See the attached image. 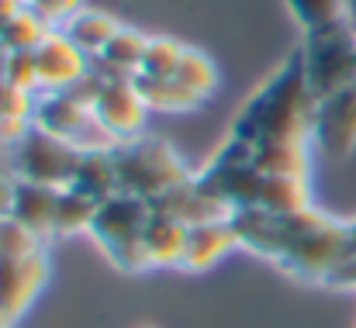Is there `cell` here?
I'll return each instance as SVG.
<instances>
[{
    "label": "cell",
    "instance_id": "4fadbf2b",
    "mask_svg": "<svg viewBox=\"0 0 356 328\" xmlns=\"http://www.w3.org/2000/svg\"><path fill=\"white\" fill-rule=\"evenodd\" d=\"M149 208H152V211H159V215L177 218L180 224H187V228H197V224H211V221H229L232 218V211H229L225 204H218L211 194H204V190L197 187V180H187V183L173 187L170 194L156 197Z\"/></svg>",
    "mask_w": 356,
    "mask_h": 328
},
{
    "label": "cell",
    "instance_id": "f35d334b",
    "mask_svg": "<svg viewBox=\"0 0 356 328\" xmlns=\"http://www.w3.org/2000/svg\"><path fill=\"white\" fill-rule=\"evenodd\" d=\"M353 28H356V17H353Z\"/></svg>",
    "mask_w": 356,
    "mask_h": 328
},
{
    "label": "cell",
    "instance_id": "8d00e7d4",
    "mask_svg": "<svg viewBox=\"0 0 356 328\" xmlns=\"http://www.w3.org/2000/svg\"><path fill=\"white\" fill-rule=\"evenodd\" d=\"M346 7H350V17H356V0H346Z\"/></svg>",
    "mask_w": 356,
    "mask_h": 328
},
{
    "label": "cell",
    "instance_id": "5b68a950",
    "mask_svg": "<svg viewBox=\"0 0 356 328\" xmlns=\"http://www.w3.org/2000/svg\"><path fill=\"white\" fill-rule=\"evenodd\" d=\"M325 218L322 211L308 208V211H298V215H273V211H263V208H242L232 211V228H236V238L242 249L263 256V259H273V263H284L291 256V249Z\"/></svg>",
    "mask_w": 356,
    "mask_h": 328
},
{
    "label": "cell",
    "instance_id": "7402d4cb",
    "mask_svg": "<svg viewBox=\"0 0 356 328\" xmlns=\"http://www.w3.org/2000/svg\"><path fill=\"white\" fill-rule=\"evenodd\" d=\"M256 208L273 211V215H298V211H308V208H312L308 180H298V177H266V173H263V187H259Z\"/></svg>",
    "mask_w": 356,
    "mask_h": 328
},
{
    "label": "cell",
    "instance_id": "1f68e13d",
    "mask_svg": "<svg viewBox=\"0 0 356 328\" xmlns=\"http://www.w3.org/2000/svg\"><path fill=\"white\" fill-rule=\"evenodd\" d=\"M322 287H332V290H356V252H350L346 259L336 263V270L322 280Z\"/></svg>",
    "mask_w": 356,
    "mask_h": 328
},
{
    "label": "cell",
    "instance_id": "d6986e66",
    "mask_svg": "<svg viewBox=\"0 0 356 328\" xmlns=\"http://www.w3.org/2000/svg\"><path fill=\"white\" fill-rule=\"evenodd\" d=\"M121 24L108 14V10H94V7H83V10H76L59 31L80 49V52H87L90 59L94 56H101L104 52V45L115 38V31H118Z\"/></svg>",
    "mask_w": 356,
    "mask_h": 328
},
{
    "label": "cell",
    "instance_id": "52a82bcc",
    "mask_svg": "<svg viewBox=\"0 0 356 328\" xmlns=\"http://www.w3.org/2000/svg\"><path fill=\"white\" fill-rule=\"evenodd\" d=\"M31 124H38L42 131H49V135L70 142V145L80 149V152L115 149V138L97 124L90 104H83V101L73 97L70 90H66V94H45V97H38Z\"/></svg>",
    "mask_w": 356,
    "mask_h": 328
},
{
    "label": "cell",
    "instance_id": "836d02e7",
    "mask_svg": "<svg viewBox=\"0 0 356 328\" xmlns=\"http://www.w3.org/2000/svg\"><path fill=\"white\" fill-rule=\"evenodd\" d=\"M24 3H28V0H0V31L7 28V21H10V17H14Z\"/></svg>",
    "mask_w": 356,
    "mask_h": 328
},
{
    "label": "cell",
    "instance_id": "603a6c76",
    "mask_svg": "<svg viewBox=\"0 0 356 328\" xmlns=\"http://www.w3.org/2000/svg\"><path fill=\"white\" fill-rule=\"evenodd\" d=\"M56 28L45 21V17H38L28 3L7 21V28L0 31V45L7 49V52H35L49 35H52Z\"/></svg>",
    "mask_w": 356,
    "mask_h": 328
},
{
    "label": "cell",
    "instance_id": "f546056e",
    "mask_svg": "<svg viewBox=\"0 0 356 328\" xmlns=\"http://www.w3.org/2000/svg\"><path fill=\"white\" fill-rule=\"evenodd\" d=\"M7 83L21 90H38V69H35V52H10L7 56Z\"/></svg>",
    "mask_w": 356,
    "mask_h": 328
},
{
    "label": "cell",
    "instance_id": "8992f818",
    "mask_svg": "<svg viewBox=\"0 0 356 328\" xmlns=\"http://www.w3.org/2000/svg\"><path fill=\"white\" fill-rule=\"evenodd\" d=\"M80 149H73L70 142L42 131L38 124H31L14 145H10V177L14 180H31V183H45V187H70L73 173L80 166Z\"/></svg>",
    "mask_w": 356,
    "mask_h": 328
},
{
    "label": "cell",
    "instance_id": "d6a6232c",
    "mask_svg": "<svg viewBox=\"0 0 356 328\" xmlns=\"http://www.w3.org/2000/svg\"><path fill=\"white\" fill-rule=\"evenodd\" d=\"M10 201H14V177L0 173V221L10 218Z\"/></svg>",
    "mask_w": 356,
    "mask_h": 328
},
{
    "label": "cell",
    "instance_id": "277c9868",
    "mask_svg": "<svg viewBox=\"0 0 356 328\" xmlns=\"http://www.w3.org/2000/svg\"><path fill=\"white\" fill-rule=\"evenodd\" d=\"M305 80L315 101L350 87L356 80V28L353 21H339L318 31H305L301 42Z\"/></svg>",
    "mask_w": 356,
    "mask_h": 328
},
{
    "label": "cell",
    "instance_id": "8fae6325",
    "mask_svg": "<svg viewBox=\"0 0 356 328\" xmlns=\"http://www.w3.org/2000/svg\"><path fill=\"white\" fill-rule=\"evenodd\" d=\"M90 110H94L97 124L115 138V145L128 142V138H138L142 128H145V114H149L145 101L138 97L131 80H108L101 87V94L94 97Z\"/></svg>",
    "mask_w": 356,
    "mask_h": 328
},
{
    "label": "cell",
    "instance_id": "6da1fadb",
    "mask_svg": "<svg viewBox=\"0 0 356 328\" xmlns=\"http://www.w3.org/2000/svg\"><path fill=\"white\" fill-rule=\"evenodd\" d=\"M315 104L318 101L308 90L301 49H294L284 66H277L273 76L242 104L232 121V135L252 149L270 142H312Z\"/></svg>",
    "mask_w": 356,
    "mask_h": 328
},
{
    "label": "cell",
    "instance_id": "74e56055",
    "mask_svg": "<svg viewBox=\"0 0 356 328\" xmlns=\"http://www.w3.org/2000/svg\"><path fill=\"white\" fill-rule=\"evenodd\" d=\"M0 328H10V325H7V322H3V318H0Z\"/></svg>",
    "mask_w": 356,
    "mask_h": 328
},
{
    "label": "cell",
    "instance_id": "7a4b0ae2",
    "mask_svg": "<svg viewBox=\"0 0 356 328\" xmlns=\"http://www.w3.org/2000/svg\"><path fill=\"white\" fill-rule=\"evenodd\" d=\"M111 152H115V166H118V194L142 197L149 204L156 197L170 194L173 187L194 180L191 166L163 138L138 135V138L118 142Z\"/></svg>",
    "mask_w": 356,
    "mask_h": 328
},
{
    "label": "cell",
    "instance_id": "30bf717a",
    "mask_svg": "<svg viewBox=\"0 0 356 328\" xmlns=\"http://www.w3.org/2000/svg\"><path fill=\"white\" fill-rule=\"evenodd\" d=\"M312 138L332 159H343L356 149V80L315 104Z\"/></svg>",
    "mask_w": 356,
    "mask_h": 328
},
{
    "label": "cell",
    "instance_id": "e575fe53",
    "mask_svg": "<svg viewBox=\"0 0 356 328\" xmlns=\"http://www.w3.org/2000/svg\"><path fill=\"white\" fill-rule=\"evenodd\" d=\"M7 56H10V52H7V49L0 45V83L7 80Z\"/></svg>",
    "mask_w": 356,
    "mask_h": 328
},
{
    "label": "cell",
    "instance_id": "2e32d148",
    "mask_svg": "<svg viewBox=\"0 0 356 328\" xmlns=\"http://www.w3.org/2000/svg\"><path fill=\"white\" fill-rule=\"evenodd\" d=\"M238 245L236 228L232 221H211V224H197L191 228V238H187V256H184V270L191 273H201V270H211L215 263H222L232 249Z\"/></svg>",
    "mask_w": 356,
    "mask_h": 328
},
{
    "label": "cell",
    "instance_id": "7c38bea8",
    "mask_svg": "<svg viewBox=\"0 0 356 328\" xmlns=\"http://www.w3.org/2000/svg\"><path fill=\"white\" fill-rule=\"evenodd\" d=\"M90 56L80 52L63 31H52L35 49V69H38V90L45 94H66L90 73Z\"/></svg>",
    "mask_w": 356,
    "mask_h": 328
},
{
    "label": "cell",
    "instance_id": "9a60e30c",
    "mask_svg": "<svg viewBox=\"0 0 356 328\" xmlns=\"http://www.w3.org/2000/svg\"><path fill=\"white\" fill-rule=\"evenodd\" d=\"M187 238H191V228L187 224H180L177 218H170V215L152 211V218L145 224V256H149V266L152 270L184 266Z\"/></svg>",
    "mask_w": 356,
    "mask_h": 328
},
{
    "label": "cell",
    "instance_id": "cb8c5ba5",
    "mask_svg": "<svg viewBox=\"0 0 356 328\" xmlns=\"http://www.w3.org/2000/svg\"><path fill=\"white\" fill-rule=\"evenodd\" d=\"M97 215V201L76 194L73 187L59 190V204H56V221H52V235H76V231H90Z\"/></svg>",
    "mask_w": 356,
    "mask_h": 328
},
{
    "label": "cell",
    "instance_id": "9c48e42d",
    "mask_svg": "<svg viewBox=\"0 0 356 328\" xmlns=\"http://www.w3.org/2000/svg\"><path fill=\"white\" fill-rule=\"evenodd\" d=\"M49 284V256H0V318L14 325Z\"/></svg>",
    "mask_w": 356,
    "mask_h": 328
},
{
    "label": "cell",
    "instance_id": "484cf974",
    "mask_svg": "<svg viewBox=\"0 0 356 328\" xmlns=\"http://www.w3.org/2000/svg\"><path fill=\"white\" fill-rule=\"evenodd\" d=\"M287 7L305 31H318V28H329V24H339V21H353L346 0H287Z\"/></svg>",
    "mask_w": 356,
    "mask_h": 328
},
{
    "label": "cell",
    "instance_id": "f1b7e54d",
    "mask_svg": "<svg viewBox=\"0 0 356 328\" xmlns=\"http://www.w3.org/2000/svg\"><path fill=\"white\" fill-rule=\"evenodd\" d=\"M35 94L31 90H21L14 83H0V117H10V121H31L35 117Z\"/></svg>",
    "mask_w": 356,
    "mask_h": 328
},
{
    "label": "cell",
    "instance_id": "d590c367",
    "mask_svg": "<svg viewBox=\"0 0 356 328\" xmlns=\"http://www.w3.org/2000/svg\"><path fill=\"white\" fill-rule=\"evenodd\" d=\"M350 245H353V252H356V221L350 224Z\"/></svg>",
    "mask_w": 356,
    "mask_h": 328
},
{
    "label": "cell",
    "instance_id": "4dcf8cb0",
    "mask_svg": "<svg viewBox=\"0 0 356 328\" xmlns=\"http://www.w3.org/2000/svg\"><path fill=\"white\" fill-rule=\"evenodd\" d=\"M28 7L59 31L76 10H83V0H28Z\"/></svg>",
    "mask_w": 356,
    "mask_h": 328
},
{
    "label": "cell",
    "instance_id": "ba28073f",
    "mask_svg": "<svg viewBox=\"0 0 356 328\" xmlns=\"http://www.w3.org/2000/svg\"><path fill=\"white\" fill-rule=\"evenodd\" d=\"M353 252L350 245V224H339L332 218H322L294 249L284 263H277L287 277L301 280V284H322L339 259H346Z\"/></svg>",
    "mask_w": 356,
    "mask_h": 328
},
{
    "label": "cell",
    "instance_id": "ffe728a7",
    "mask_svg": "<svg viewBox=\"0 0 356 328\" xmlns=\"http://www.w3.org/2000/svg\"><path fill=\"white\" fill-rule=\"evenodd\" d=\"M131 83H135L138 97L145 101L149 110H197L204 104V97H197L177 76H145V73H135Z\"/></svg>",
    "mask_w": 356,
    "mask_h": 328
},
{
    "label": "cell",
    "instance_id": "3957f363",
    "mask_svg": "<svg viewBox=\"0 0 356 328\" xmlns=\"http://www.w3.org/2000/svg\"><path fill=\"white\" fill-rule=\"evenodd\" d=\"M152 218L149 201L131 197V194H115L104 204H97V215L90 224V235L97 249L124 273H142L152 270L145 256V224Z\"/></svg>",
    "mask_w": 356,
    "mask_h": 328
},
{
    "label": "cell",
    "instance_id": "e0dca14e",
    "mask_svg": "<svg viewBox=\"0 0 356 328\" xmlns=\"http://www.w3.org/2000/svg\"><path fill=\"white\" fill-rule=\"evenodd\" d=\"M145 49H149V38H145L142 31L118 28L115 38L104 45V52L94 56V69L104 73L108 80H131V76L142 69Z\"/></svg>",
    "mask_w": 356,
    "mask_h": 328
},
{
    "label": "cell",
    "instance_id": "83f0119b",
    "mask_svg": "<svg viewBox=\"0 0 356 328\" xmlns=\"http://www.w3.org/2000/svg\"><path fill=\"white\" fill-rule=\"evenodd\" d=\"M42 242H45L42 235H35L31 228L17 224L14 218L0 221V256H10V259H17V256H35V252H45Z\"/></svg>",
    "mask_w": 356,
    "mask_h": 328
},
{
    "label": "cell",
    "instance_id": "44dd1931",
    "mask_svg": "<svg viewBox=\"0 0 356 328\" xmlns=\"http://www.w3.org/2000/svg\"><path fill=\"white\" fill-rule=\"evenodd\" d=\"M252 166L266 177H298L308 180V142H270L256 145Z\"/></svg>",
    "mask_w": 356,
    "mask_h": 328
},
{
    "label": "cell",
    "instance_id": "d4e9b609",
    "mask_svg": "<svg viewBox=\"0 0 356 328\" xmlns=\"http://www.w3.org/2000/svg\"><path fill=\"white\" fill-rule=\"evenodd\" d=\"M173 76L184 87H191L197 97H204V101L218 90V66L201 49H191V45H187V52H184V59H180V66H177Z\"/></svg>",
    "mask_w": 356,
    "mask_h": 328
},
{
    "label": "cell",
    "instance_id": "ac0fdd59",
    "mask_svg": "<svg viewBox=\"0 0 356 328\" xmlns=\"http://www.w3.org/2000/svg\"><path fill=\"white\" fill-rule=\"evenodd\" d=\"M76 194L104 204L108 197L118 194V166H115V152L111 149H90L80 156V166L73 173V183H70Z\"/></svg>",
    "mask_w": 356,
    "mask_h": 328
},
{
    "label": "cell",
    "instance_id": "4316f807",
    "mask_svg": "<svg viewBox=\"0 0 356 328\" xmlns=\"http://www.w3.org/2000/svg\"><path fill=\"white\" fill-rule=\"evenodd\" d=\"M187 45L177 42V38H149V49H145V59H142V69L145 76H173L180 59H184Z\"/></svg>",
    "mask_w": 356,
    "mask_h": 328
},
{
    "label": "cell",
    "instance_id": "5bb4252c",
    "mask_svg": "<svg viewBox=\"0 0 356 328\" xmlns=\"http://www.w3.org/2000/svg\"><path fill=\"white\" fill-rule=\"evenodd\" d=\"M56 204H59V187L31 183V180H14V201H10V218L35 235L49 238L52 221H56Z\"/></svg>",
    "mask_w": 356,
    "mask_h": 328
}]
</instances>
